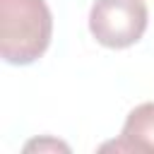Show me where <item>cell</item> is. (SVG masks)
Returning a JSON list of instances; mask_svg holds the SVG:
<instances>
[{
	"instance_id": "4",
	"label": "cell",
	"mask_w": 154,
	"mask_h": 154,
	"mask_svg": "<svg viewBox=\"0 0 154 154\" xmlns=\"http://www.w3.org/2000/svg\"><path fill=\"white\" fill-rule=\"evenodd\" d=\"M34 147H36V149H46V147H55V149H67V144H60V142H55V140H41V142L36 140V142H29V144H26L24 149L29 152V149H34Z\"/></svg>"
},
{
	"instance_id": "1",
	"label": "cell",
	"mask_w": 154,
	"mask_h": 154,
	"mask_svg": "<svg viewBox=\"0 0 154 154\" xmlns=\"http://www.w3.org/2000/svg\"><path fill=\"white\" fill-rule=\"evenodd\" d=\"M53 17L46 0H0V55L10 65H31L51 46Z\"/></svg>"
},
{
	"instance_id": "2",
	"label": "cell",
	"mask_w": 154,
	"mask_h": 154,
	"mask_svg": "<svg viewBox=\"0 0 154 154\" xmlns=\"http://www.w3.org/2000/svg\"><path fill=\"white\" fill-rule=\"evenodd\" d=\"M144 0H96L89 10V31L106 48H128L147 29Z\"/></svg>"
},
{
	"instance_id": "3",
	"label": "cell",
	"mask_w": 154,
	"mask_h": 154,
	"mask_svg": "<svg viewBox=\"0 0 154 154\" xmlns=\"http://www.w3.org/2000/svg\"><path fill=\"white\" fill-rule=\"evenodd\" d=\"M106 147H116L123 152L154 154V101H144L135 106L123 123L120 140Z\"/></svg>"
}]
</instances>
